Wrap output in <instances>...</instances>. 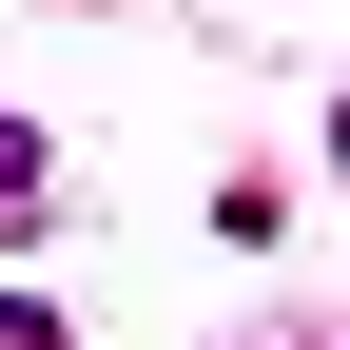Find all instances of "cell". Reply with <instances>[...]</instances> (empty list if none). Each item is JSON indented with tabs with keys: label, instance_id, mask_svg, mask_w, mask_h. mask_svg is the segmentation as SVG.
<instances>
[{
	"label": "cell",
	"instance_id": "7a4b0ae2",
	"mask_svg": "<svg viewBox=\"0 0 350 350\" xmlns=\"http://www.w3.org/2000/svg\"><path fill=\"white\" fill-rule=\"evenodd\" d=\"M0 350H59V312H20V292H0Z\"/></svg>",
	"mask_w": 350,
	"mask_h": 350
},
{
	"label": "cell",
	"instance_id": "6da1fadb",
	"mask_svg": "<svg viewBox=\"0 0 350 350\" xmlns=\"http://www.w3.org/2000/svg\"><path fill=\"white\" fill-rule=\"evenodd\" d=\"M39 214H59V137H39V117H0V234H39Z\"/></svg>",
	"mask_w": 350,
	"mask_h": 350
},
{
	"label": "cell",
	"instance_id": "3957f363",
	"mask_svg": "<svg viewBox=\"0 0 350 350\" xmlns=\"http://www.w3.org/2000/svg\"><path fill=\"white\" fill-rule=\"evenodd\" d=\"M331 175H350V98H331Z\"/></svg>",
	"mask_w": 350,
	"mask_h": 350
}]
</instances>
